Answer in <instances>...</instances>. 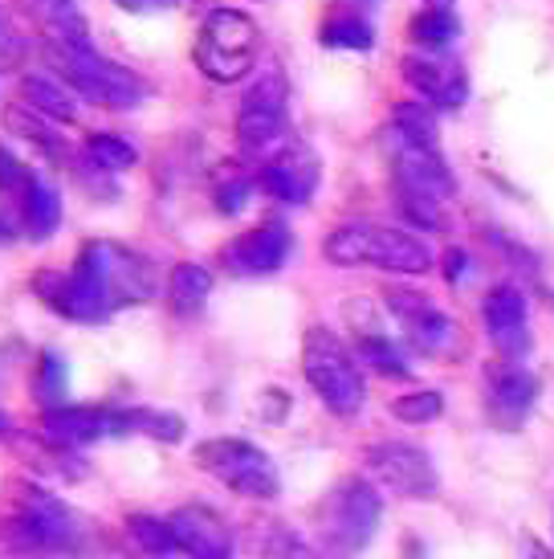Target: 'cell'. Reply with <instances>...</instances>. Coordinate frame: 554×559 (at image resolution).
<instances>
[{
	"mask_svg": "<svg viewBox=\"0 0 554 559\" xmlns=\"http://www.w3.org/2000/svg\"><path fill=\"white\" fill-rule=\"evenodd\" d=\"M9 547L29 559H77L91 551V527L58 495L25 486L9 519Z\"/></svg>",
	"mask_w": 554,
	"mask_h": 559,
	"instance_id": "cell-1",
	"label": "cell"
},
{
	"mask_svg": "<svg viewBox=\"0 0 554 559\" xmlns=\"http://www.w3.org/2000/svg\"><path fill=\"white\" fill-rule=\"evenodd\" d=\"M384 156L392 164L400 209L416 225L436 229L441 225V204L453 197V171L441 156V143L416 140V135H404L400 127H387Z\"/></svg>",
	"mask_w": 554,
	"mask_h": 559,
	"instance_id": "cell-2",
	"label": "cell"
},
{
	"mask_svg": "<svg viewBox=\"0 0 554 559\" xmlns=\"http://www.w3.org/2000/svg\"><path fill=\"white\" fill-rule=\"evenodd\" d=\"M323 253L326 262L342 270H387V274H408V278L432 270V249L420 237L384 225V221H347L339 229H330Z\"/></svg>",
	"mask_w": 554,
	"mask_h": 559,
	"instance_id": "cell-3",
	"label": "cell"
},
{
	"mask_svg": "<svg viewBox=\"0 0 554 559\" xmlns=\"http://www.w3.org/2000/svg\"><path fill=\"white\" fill-rule=\"evenodd\" d=\"M302 372H306V384L318 392V401L335 417H354L368 401V380H363L359 356L326 326H310L306 331V340H302Z\"/></svg>",
	"mask_w": 554,
	"mask_h": 559,
	"instance_id": "cell-4",
	"label": "cell"
},
{
	"mask_svg": "<svg viewBox=\"0 0 554 559\" xmlns=\"http://www.w3.org/2000/svg\"><path fill=\"white\" fill-rule=\"evenodd\" d=\"M37 295L46 298V307L62 314V319H74V323H107L110 314L119 311V298L110 290L107 270H103V258H98V246L86 241L77 262L70 270H49L41 278H33Z\"/></svg>",
	"mask_w": 554,
	"mask_h": 559,
	"instance_id": "cell-5",
	"label": "cell"
},
{
	"mask_svg": "<svg viewBox=\"0 0 554 559\" xmlns=\"http://www.w3.org/2000/svg\"><path fill=\"white\" fill-rule=\"evenodd\" d=\"M384 523V498L363 478H342L318 507V535L330 559H354Z\"/></svg>",
	"mask_w": 554,
	"mask_h": 559,
	"instance_id": "cell-6",
	"label": "cell"
},
{
	"mask_svg": "<svg viewBox=\"0 0 554 559\" xmlns=\"http://www.w3.org/2000/svg\"><path fill=\"white\" fill-rule=\"evenodd\" d=\"M49 62L58 66L62 82H70L82 98H91L94 107L107 110H131L147 98V82L138 79L135 70L110 62L103 53H94V46H62L49 41Z\"/></svg>",
	"mask_w": 554,
	"mask_h": 559,
	"instance_id": "cell-7",
	"label": "cell"
},
{
	"mask_svg": "<svg viewBox=\"0 0 554 559\" xmlns=\"http://www.w3.org/2000/svg\"><path fill=\"white\" fill-rule=\"evenodd\" d=\"M192 462L241 498L269 502L281 495V474H277L274 457L245 437H208L192 450Z\"/></svg>",
	"mask_w": 554,
	"mask_h": 559,
	"instance_id": "cell-8",
	"label": "cell"
},
{
	"mask_svg": "<svg viewBox=\"0 0 554 559\" xmlns=\"http://www.w3.org/2000/svg\"><path fill=\"white\" fill-rule=\"evenodd\" d=\"M257 49H262V33L253 25V16L241 9H213L196 37V66L204 79L237 82L253 70Z\"/></svg>",
	"mask_w": 554,
	"mask_h": 559,
	"instance_id": "cell-9",
	"label": "cell"
},
{
	"mask_svg": "<svg viewBox=\"0 0 554 559\" xmlns=\"http://www.w3.org/2000/svg\"><path fill=\"white\" fill-rule=\"evenodd\" d=\"M368 469L396 498L424 502L441 495V474L432 466L429 450H420L412 441H375L368 450Z\"/></svg>",
	"mask_w": 554,
	"mask_h": 559,
	"instance_id": "cell-10",
	"label": "cell"
},
{
	"mask_svg": "<svg viewBox=\"0 0 554 559\" xmlns=\"http://www.w3.org/2000/svg\"><path fill=\"white\" fill-rule=\"evenodd\" d=\"M286 115H290V82L281 70H265L241 98L237 110V135L245 152H265L286 135Z\"/></svg>",
	"mask_w": 554,
	"mask_h": 559,
	"instance_id": "cell-11",
	"label": "cell"
},
{
	"mask_svg": "<svg viewBox=\"0 0 554 559\" xmlns=\"http://www.w3.org/2000/svg\"><path fill=\"white\" fill-rule=\"evenodd\" d=\"M384 298H387V311L396 314V323H400L404 340L412 343L420 356H445L448 347H453L457 326H453V319H448L429 295L392 286Z\"/></svg>",
	"mask_w": 554,
	"mask_h": 559,
	"instance_id": "cell-12",
	"label": "cell"
},
{
	"mask_svg": "<svg viewBox=\"0 0 554 559\" xmlns=\"http://www.w3.org/2000/svg\"><path fill=\"white\" fill-rule=\"evenodd\" d=\"M293 249V237L281 221H265L249 234L232 237L229 246L220 249V265L237 274V278H265V274H277Z\"/></svg>",
	"mask_w": 554,
	"mask_h": 559,
	"instance_id": "cell-13",
	"label": "cell"
},
{
	"mask_svg": "<svg viewBox=\"0 0 554 559\" xmlns=\"http://www.w3.org/2000/svg\"><path fill=\"white\" fill-rule=\"evenodd\" d=\"M318 156L310 152L302 140L286 143L281 152L265 159V168L257 171V185L265 188V197H274L281 204H310V197L318 192Z\"/></svg>",
	"mask_w": 554,
	"mask_h": 559,
	"instance_id": "cell-14",
	"label": "cell"
},
{
	"mask_svg": "<svg viewBox=\"0 0 554 559\" xmlns=\"http://www.w3.org/2000/svg\"><path fill=\"white\" fill-rule=\"evenodd\" d=\"M41 437L58 450H77L103 437H119V408L94 404H49L41 417Z\"/></svg>",
	"mask_w": 554,
	"mask_h": 559,
	"instance_id": "cell-15",
	"label": "cell"
},
{
	"mask_svg": "<svg viewBox=\"0 0 554 559\" xmlns=\"http://www.w3.org/2000/svg\"><path fill=\"white\" fill-rule=\"evenodd\" d=\"M481 323H485L490 343L506 359L530 352V307L518 286H493L481 302Z\"/></svg>",
	"mask_w": 554,
	"mask_h": 559,
	"instance_id": "cell-16",
	"label": "cell"
},
{
	"mask_svg": "<svg viewBox=\"0 0 554 559\" xmlns=\"http://www.w3.org/2000/svg\"><path fill=\"white\" fill-rule=\"evenodd\" d=\"M404 79L436 110H457L469 98L465 66L448 62L445 53H412V58H404Z\"/></svg>",
	"mask_w": 554,
	"mask_h": 559,
	"instance_id": "cell-17",
	"label": "cell"
},
{
	"mask_svg": "<svg viewBox=\"0 0 554 559\" xmlns=\"http://www.w3.org/2000/svg\"><path fill=\"white\" fill-rule=\"evenodd\" d=\"M539 404V380L530 368H518V364H506L502 372L490 380V392H485V413H490L493 429L502 433H518L530 413Z\"/></svg>",
	"mask_w": 554,
	"mask_h": 559,
	"instance_id": "cell-18",
	"label": "cell"
},
{
	"mask_svg": "<svg viewBox=\"0 0 554 559\" xmlns=\"http://www.w3.org/2000/svg\"><path fill=\"white\" fill-rule=\"evenodd\" d=\"M180 556L188 559H232V531L213 507H180L168 514Z\"/></svg>",
	"mask_w": 554,
	"mask_h": 559,
	"instance_id": "cell-19",
	"label": "cell"
},
{
	"mask_svg": "<svg viewBox=\"0 0 554 559\" xmlns=\"http://www.w3.org/2000/svg\"><path fill=\"white\" fill-rule=\"evenodd\" d=\"M9 197H13L16 217H21L29 237H49L62 225V201H58V192L46 180H37V171H33L25 185L9 188Z\"/></svg>",
	"mask_w": 554,
	"mask_h": 559,
	"instance_id": "cell-20",
	"label": "cell"
},
{
	"mask_svg": "<svg viewBox=\"0 0 554 559\" xmlns=\"http://www.w3.org/2000/svg\"><path fill=\"white\" fill-rule=\"evenodd\" d=\"M16 94H21L25 107L37 110V115H46V119H53V123H74L77 119L74 94L65 91L62 82L46 79V74H25L21 86H16Z\"/></svg>",
	"mask_w": 554,
	"mask_h": 559,
	"instance_id": "cell-21",
	"label": "cell"
},
{
	"mask_svg": "<svg viewBox=\"0 0 554 559\" xmlns=\"http://www.w3.org/2000/svg\"><path fill=\"white\" fill-rule=\"evenodd\" d=\"M213 295V270L201 262H180L171 270L168 278V298H171V311L192 319V314L204 311V302Z\"/></svg>",
	"mask_w": 554,
	"mask_h": 559,
	"instance_id": "cell-22",
	"label": "cell"
},
{
	"mask_svg": "<svg viewBox=\"0 0 554 559\" xmlns=\"http://www.w3.org/2000/svg\"><path fill=\"white\" fill-rule=\"evenodd\" d=\"M408 37H412L420 49H429V53H445V49L461 37V21H457V13L445 9V4H432V9L412 16Z\"/></svg>",
	"mask_w": 554,
	"mask_h": 559,
	"instance_id": "cell-23",
	"label": "cell"
},
{
	"mask_svg": "<svg viewBox=\"0 0 554 559\" xmlns=\"http://www.w3.org/2000/svg\"><path fill=\"white\" fill-rule=\"evenodd\" d=\"M127 544L138 559H171L180 551L168 519H152V514H131L127 519Z\"/></svg>",
	"mask_w": 554,
	"mask_h": 559,
	"instance_id": "cell-24",
	"label": "cell"
},
{
	"mask_svg": "<svg viewBox=\"0 0 554 559\" xmlns=\"http://www.w3.org/2000/svg\"><path fill=\"white\" fill-rule=\"evenodd\" d=\"M127 433L155 437V441L176 445L184 437V420L176 417V413H159V408H119V437Z\"/></svg>",
	"mask_w": 554,
	"mask_h": 559,
	"instance_id": "cell-25",
	"label": "cell"
},
{
	"mask_svg": "<svg viewBox=\"0 0 554 559\" xmlns=\"http://www.w3.org/2000/svg\"><path fill=\"white\" fill-rule=\"evenodd\" d=\"M354 356H359L363 368H371V372H380V376H392V380H408V376H412L404 352L387 340V335H380V331H359V352H354Z\"/></svg>",
	"mask_w": 554,
	"mask_h": 559,
	"instance_id": "cell-26",
	"label": "cell"
},
{
	"mask_svg": "<svg viewBox=\"0 0 554 559\" xmlns=\"http://www.w3.org/2000/svg\"><path fill=\"white\" fill-rule=\"evenodd\" d=\"M257 547H262V559H323L306 535H298V531L286 527V523H269V527L257 535Z\"/></svg>",
	"mask_w": 554,
	"mask_h": 559,
	"instance_id": "cell-27",
	"label": "cell"
},
{
	"mask_svg": "<svg viewBox=\"0 0 554 559\" xmlns=\"http://www.w3.org/2000/svg\"><path fill=\"white\" fill-rule=\"evenodd\" d=\"M86 159L103 171H127V168H135L138 164V152H135V143H127L123 135H107V131H98V135L86 140Z\"/></svg>",
	"mask_w": 554,
	"mask_h": 559,
	"instance_id": "cell-28",
	"label": "cell"
},
{
	"mask_svg": "<svg viewBox=\"0 0 554 559\" xmlns=\"http://www.w3.org/2000/svg\"><path fill=\"white\" fill-rule=\"evenodd\" d=\"M323 46L330 49H371L375 46V33H371V25L363 21V16H351V13H339L330 16L323 25Z\"/></svg>",
	"mask_w": 554,
	"mask_h": 559,
	"instance_id": "cell-29",
	"label": "cell"
},
{
	"mask_svg": "<svg viewBox=\"0 0 554 559\" xmlns=\"http://www.w3.org/2000/svg\"><path fill=\"white\" fill-rule=\"evenodd\" d=\"M392 413L404 420V425H429V420H436L441 413H445V396L441 392H408V396H400V401L392 404Z\"/></svg>",
	"mask_w": 554,
	"mask_h": 559,
	"instance_id": "cell-30",
	"label": "cell"
},
{
	"mask_svg": "<svg viewBox=\"0 0 554 559\" xmlns=\"http://www.w3.org/2000/svg\"><path fill=\"white\" fill-rule=\"evenodd\" d=\"M392 127H400L404 135H416V140L436 143V115H432V103H400L396 115H392Z\"/></svg>",
	"mask_w": 554,
	"mask_h": 559,
	"instance_id": "cell-31",
	"label": "cell"
},
{
	"mask_svg": "<svg viewBox=\"0 0 554 559\" xmlns=\"http://www.w3.org/2000/svg\"><path fill=\"white\" fill-rule=\"evenodd\" d=\"M41 392H46L49 401H58L65 392V364L58 352H46V356H41Z\"/></svg>",
	"mask_w": 554,
	"mask_h": 559,
	"instance_id": "cell-32",
	"label": "cell"
},
{
	"mask_svg": "<svg viewBox=\"0 0 554 559\" xmlns=\"http://www.w3.org/2000/svg\"><path fill=\"white\" fill-rule=\"evenodd\" d=\"M245 197H249V180L245 176H232V180H225V185L216 188V209L220 213H241Z\"/></svg>",
	"mask_w": 554,
	"mask_h": 559,
	"instance_id": "cell-33",
	"label": "cell"
},
{
	"mask_svg": "<svg viewBox=\"0 0 554 559\" xmlns=\"http://www.w3.org/2000/svg\"><path fill=\"white\" fill-rule=\"evenodd\" d=\"M445 262H448L445 274H448V282H453V286H457L461 278H469V253H461V249H448Z\"/></svg>",
	"mask_w": 554,
	"mask_h": 559,
	"instance_id": "cell-34",
	"label": "cell"
},
{
	"mask_svg": "<svg viewBox=\"0 0 554 559\" xmlns=\"http://www.w3.org/2000/svg\"><path fill=\"white\" fill-rule=\"evenodd\" d=\"M115 4H123L131 13H147V9H171L176 0H115Z\"/></svg>",
	"mask_w": 554,
	"mask_h": 559,
	"instance_id": "cell-35",
	"label": "cell"
},
{
	"mask_svg": "<svg viewBox=\"0 0 554 559\" xmlns=\"http://www.w3.org/2000/svg\"><path fill=\"white\" fill-rule=\"evenodd\" d=\"M526 556H530V559H554L551 551L539 544V539H526Z\"/></svg>",
	"mask_w": 554,
	"mask_h": 559,
	"instance_id": "cell-36",
	"label": "cell"
},
{
	"mask_svg": "<svg viewBox=\"0 0 554 559\" xmlns=\"http://www.w3.org/2000/svg\"><path fill=\"white\" fill-rule=\"evenodd\" d=\"M436 4H445V0H436Z\"/></svg>",
	"mask_w": 554,
	"mask_h": 559,
	"instance_id": "cell-37",
	"label": "cell"
},
{
	"mask_svg": "<svg viewBox=\"0 0 554 559\" xmlns=\"http://www.w3.org/2000/svg\"><path fill=\"white\" fill-rule=\"evenodd\" d=\"M53 4H62V0H53Z\"/></svg>",
	"mask_w": 554,
	"mask_h": 559,
	"instance_id": "cell-38",
	"label": "cell"
}]
</instances>
